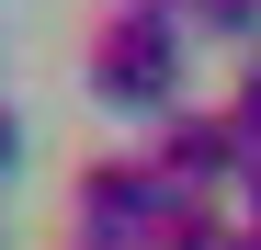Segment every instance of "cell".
<instances>
[{
  "instance_id": "cell-1",
  "label": "cell",
  "mask_w": 261,
  "mask_h": 250,
  "mask_svg": "<svg viewBox=\"0 0 261 250\" xmlns=\"http://www.w3.org/2000/svg\"><path fill=\"white\" fill-rule=\"evenodd\" d=\"M80 80H91V103L102 114H182V80H193V23H170V12H102L91 23V46H80Z\"/></svg>"
},
{
  "instance_id": "cell-2",
  "label": "cell",
  "mask_w": 261,
  "mask_h": 250,
  "mask_svg": "<svg viewBox=\"0 0 261 250\" xmlns=\"http://www.w3.org/2000/svg\"><path fill=\"white\" fill-rule=\"evenodd\" d=\"M170 205H193V193H170L148 148H91V159L68 171V228H91V239H137V250H148Z\"/></svg>"
},
{
  "instance_id": "cell-3",
  "label": "cell",
  "mask_w": 261,
  "mask_h": 250,
  "mask_svg": "<svg viewBox=\"0 0 261 250\" xmlns=\"http://www.w3.org/2000/svg\"><path fill=\"white\" fill-rule=\"evenodd\" d=\"M148 159H159V182H170V193L227 205L239 171H250V137L227 125V103H182V114H159V125H148Z\"/></svg>"
},
{
  "instance_id": "cell-4",
  "label": "cell",
  "mask_w": 261,
  "mask_h": 250,
  "mask_svg": "<svg viewBox=\"0 0 261 250\" xmlns=\"http://www.w3.org/2000/svg\"><path fill=\"white\" fill-rule=\"evenodd\" d=\"M227 239H239V216H227V205H170L148 250H227Z\"/></svg>"
},
{
  "instance_id": "cell-5",
  "label": "cell",
  "mask_w": 261,
  "mask_h": 250,
  "mask_svg": "<svg viewBox=\"0 0 261 250\" xmlns=\"http://www.w3.org/2000/svg\"><path fill=\"white\" fill-rule=\"evenodd\" d=\"M193 34H227V46H261V0H182Z\"/></svg>"
},
{
  "instance_id": "cell-6",
  "label": "cell",
  "mask_w": 261,
  "mask_h": 250,
  "mask_svg": "<svg viewBox=\"0 0 261 250\" xmlns=\"http://www.w3.org/2000/svg\"><path fill=\"white\" fill-rule=\"evenodd\" d=\"M227 125L250 137V159H261V46L239 57V80H227Z\"/></svg>"
},
{
  "instance_id": "cell-7",
  "label": "cell",
  "mask_w": 261,
  "mask_h": 250,
  "mask_svg": "<svg viewBox=\"0 0 261 250\" xmlns=\"http://www.w3.org/2000/svg\"><path fill=\"white\" fill-rule=\"evenodd\" d=\"M227 216H239V228H261V159L239 171V193H227Z\"/></svg>"
},
{
  "instance_id": "cell-8",
  "label": "cell",
  "mask_w": 261,
  "mask_h": 250,
  "mask_svg": "<svg viewBox=\"0 0 261 250\" xmlns=\"http://www.w3.org/2000/svg\"><path fill=\"white\" fill-rule=\"evenodd\" d=\"M12 171H23V114L0 103V182H12Z\"/></svg>"
},
{
  "instance_id": "cell-9",
  "label": "cell",
  "mask_w": 261,
  "mask_h": 250,
  "mask_svg": "<svg viewBox=\"0 0 261 250\" xmlns=\"http://www.w3.org/2000/svg\"><path fill=\"white\" fill-rule=\"evenodd\" d=\"M68 250H137V239H91V228H68Z\"/></svg>"
},
{
  "instance_id": "cell-10",
  "label": "cell",
  "mask_w": 261,
  "mask_h": 250,
  "mask_svg": "<svg viewBox=\"0 0 261 250\" xmlns=\"http://www.w3.org/2000/svg\"><path fill=\"white\" fill-rule=\"evenodd\" d=\"M114 12H170V23H182V0H114Z\"/></svg>"
},
{
  "instance_id": "cell-11",
  "label": "cell",
  "mask_w": 261,
  "mask_h": 250,
  "mask_svg": "<svg viewBox=\"0 0 261 250\" xmlns=\"http://www.w3.org/2000/svg\"><path fill=\"white\" fill-rule=\"evenodd\" d=\"M227 250H261V228H239V239H227Z\"/></svg>"
}]
</instances>
